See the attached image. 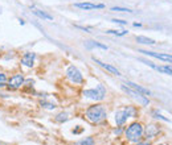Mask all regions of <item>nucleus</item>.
<instances>
[{
  "label": "nucleus",
  "mask_w": 172,
  "mask_h": 145,
  "mask_svg": "<svg viewBox=\"0 0 172 145\" xmlns=\"http://www.w3.org/2000/svg\"><path fill=\"white\" fill-rule=\"evenodd\" d=\"M85 115L90 123L98 124V123H102L107 117V111L103 104H94V106H90L86 109Z\"/></svg>",
  "instance_id": "nucleus-1"
},
{
  "label": "nucleus",
  "mask_w": 172,
  "mask_h": 145,
  "mask_svg": "<svg viewBox=\"0 0 172 145\" xmlns=\"http://www.w3.org/2000/svg\"><path fill=\"white\" fill-rule=\"evenodd\" d=\"M125 134H126V137H127L129 141L139 143V140L143 137V134H144V128L140 123H132L127 127Z\"/></svg>",
  "instance_id": "nucleus-2"
},
{
  "label": "nucleus",
  "mask_w": 172,
  "mask_h": 145,
  "mask_svg": "<svg viewBox=\"0 0 172 145\" xmlns=\"http://www.w3.org/2000/svg\"><path fill=\"white\" fill-rule=\"evenodd\" d=\"M83 95H85V98L91 99V100H103L106 96V88L103 84H98L95 88L85 90Z\"/></svg>",
  "instance_id": "nucleus-3"
},
{
  "label": "nucleus",
  "mask_w": 172,
  "mask_h": 145,
  "mask_svg": "<svg viewBox=\"0 0 172 145\" xmlns=\"http://www.w3.org/2000/svg\"><path fill=\"white\" fill-rule=\"evenodd\" d=\"M122 90H123V91L129 95L130 98L134 99L138 104H140V106H148V104H150V100H148V98H146V95H142L140 92H138V91H135V90L127 87L126 84L122 86Z\"/></svg>",
  "instance_id": "nucleus-4"
},
{
  "label": "nucleus",
  "mask_w": 172,
  "mask_h": 145,
  "mask_svg": "<svg viewBox=\"0 0 172 145\" xmlns=\"http://www.w3.org/2000/svg\"><path fill=\"white\" fill-rule=\"evenodd\" d=\"M66 77H68L69 81H70L72 83H74V84H81L83 82L82 74L76 66H69L66 69Z\"/></svg>",
  "instance_id": "nucleus-5"
},
{
  "label": "nucleus",
  "mask_w": 172,
  "mask_h": 145,
  "mask_svg": "<svg viewBox=\"0 0 172 145\" xmlns=\"http://www.w3.org/2000/svg\"><path fill=\"white\" fill-rule=\"evenodd\" d=\"M24 82H25V79H24L23 74H15V75H12L11 78L8 79L7 87H8V90H12V91H15V90L20 88L24 84Z\"/></svg>",
  "instance_id": "nucleus-6"
},
{
  "label": "nucleus",
  "mask_w": 172,
  "mask_h": 145,
  "mask_svg": "<svg viewBox=\"0 0 172 145\" xmlns=\"http://www.w3.org/2000/svg\"><path fill=\"white\" fill-rule=\"evenodd\" d=\"M139 53H144L146 56H150V57L158 58V59H160V61H165V62H171L172 63V56H171V54H167V53H155V52H148V50H140Z\"/></svg>",
  "instance_id": "nucleus-7"
},
{
  "label": "nucleus",
  "mask_w": 172,
  "mask_h": 145,
  "mask_svg": "<svg viewBox=\"0 0 172 145\" xmlns=\"http://www.w3.org/2000/svg\"><path fill=\"white\" fill-rule=\"evenodd\" d=\"M76 8L83 9V11H90V9H103L105 4H93V3H76Z\"/></svg>",
  "instance_id": "nucleus-8"
},
{
  "label": "nucleus",
  "mask_w": 172,
  "mask_h": 145,
  "mask_svg": "<svg viewBox=\"0 0 172 145\" xmlns=\"http://www.w3.org/2000/svg\"><path fill=\"white\" fill-rule=\"evenodd\" d=\"M127 117H129V115H127L126 108L118 109V111L115 112V123H117V126H123V124L126 123Z\"/></svg>",
  "instance_id": "nucleus-9"
},
{
  "label": "nucleus",
  "mask_w": 172,
  "mask_h": 145,
  "mask_svg": "<svg viewBox=\"0 0 172 145\" xmlns=\"http://www.w3.org/2000/svg\"><path fill=\"white\" fill-rule=\"evenodd\" d=\"M93 61H94L95 63H98L101 67H103V69H106L107 71H110L111 74H114V75H121V71L118 70L117 67H114V66H111V65H107V63H103L102 61H99L98 58H95V57H93Z\"/></svg>",
  "instance_id": "nucleus-10"
},
{
  "label": "nucleus",
  "mask_w": 172,
  "mask_h": 145,
  "mask_svg": "<svg viewBox=\"0 0 172 145\" xmlns=\"http://www.w3.org/2000/svg\"><path fill=\"white\" fill-rule=\"evenodd\" d=\"M34 58H36V54L34 53H25L21 57V63L27 67H32L34 63Z\"/></svg>",
  "instance_id": "nucleus-11"
},
{
  "label": "nucleus",
  "mask_w": 172,
  "mask_h": 145,
  "mask_svg": "<svg viewBox=\"0 0 172 145\" xmlns=\"http://www.w3.org/2000/svg\"><path fill=\"white\" fill-rule=\"evenodd\" d=\"M126 84H127V87H130V88H132V90H135V91L140 92L142 95H151V91H150L148 88L142 87V86H139V84H136V83H134V82L127 81V82H126Z\"/></svg>",
  "instance_id": "nucleus-12"
},
{
  "label": "nucleus",
  "mask_w": 172,
  "mask_h": 145,
  "mask_svg": "<svg viewBox=\"0 0 172 145\" xmlns=\"http://www.w3.org/2000/svg\"><path fill=\"white\" fill-rule=\"evenodd\" d=\"M144 133H146L147 139H152V137H155L156 134L159 133V127H158V126H155V124H150V126H147V127H146Z\"/></svg>",
  "instance_id": "nucleus-13"
},
{
  "label": "nucleus",
  "mask_w": 172,
  "mask_h": 145,
  "mask_svg": "<svg viewBox=\"0 0 172 145\" xmlns=\"http://www.w3.org/2000/svg\"><path fill=\"white\" fill-rule=\"evenodd\" d=\"M33 13L36 15V16H38L40 19H42V20H48V21H52L53 20L52 15H49V13L44 12V11H40V9H33Z\"/></svg>",
  "instance_id": "nucleus-14"
},
{
  "label": "nucleus",
  "mask_w": 172,
  "mask_h": 145,
  "mask_svg": "<svg viewBox=\"0 0 172 145\" xmlns=\"http://www.w3.org/2000/svg\"><path fill=\"white\" fill-rule=\"evenodd\" d=\"M136 42L138 44H143V45H155V40L144 37V36H138L136 37Z\"/></svg>",
  "instance_id": "nucleus-15"
},
{
  "label": "nucleus",
  "mask_w": 172,
  "mask_h": 145,
  "mask_svg": "<svg viewBox=\"0 0 172 145\" xmlns=\"http://www.w3.org/2000/svg\"><path fill=\"white\" fill-rule=\"evenodd\" d=\"M86 46L87 48H99V49H103V50H107L106 45H103L101 42H97V41H87L86 42Z\"/></svg>",
  "instance_id": "nucleus-16"
},
{
  "label": "nucleus",
  "mask_w": 172,
  "mask_h": 145,
  "mask_svg": "<svg viewBox=\"0 0 172 145\" xmlns=\"http://www.w3.org/2000/svg\"><path fill=\"white\" fill-rule=\"evenodd\" d=\"M158 71L160 73H164V74H168V75H172V66H156L155 67Z\"/></svg>",
  "instance_id": "nucleus-17"
},
{
  "label": "nucleus",
  "mask_w": 172,
  "mask_h": 145,
  "mask_svg": "<svg viewBox=\"0 0 172 145\" xmlns=\"http://www.w3.org/2000/svg\"><path fill=\"white\" fill-rule=\"evenodd\" d=\"M76 145H94V140H93V137H85L81 141H77Z\"/></svg>",
  "instance_id": "nucleus-18"
},
{
  "label": "nucleus",
  "mask_w": 172,
  "mask_h": 145,
  "mask_svg": "<svg viewBox=\"0 0 172 145\" xmlns=\"http://www.w3.org/2000/svg\"><path fill=\"white\" fill-rule=\"evenodd\" d=\"M106 33L115 34V36H125V34H127V31H125V29H122V31H117V29H109V31H106Z\"/></svg>",
  "instance_id": "nucleus-19"
},
{
  "label": "nucleus",
  "mask_w": 172,
  "mask_h": 145,
  "mask_svg": "<svg viewBox=\"0 0 172 145\" xmlns=\"http://www.w3.org/2000/svg\"><path fill=\"white\" fill-rule=\"evenodd\" d=\"M69 119V115L66 112H62V113H58L57 116H56V122L58 123H64V122H66V120Z\"/></svg>",
  "instance_id": "nucleus-20"
},
{
  "label": "nucleus",
  "mask_w": 172,
  "mask_h": 145,
  "mask_svg": "<svg viewBox=\"0 0 172 145\" xmlns=\"http://www.w3.org/2000/svg\"><path fill=\"white\" fill-rule=\"evenodd\" d=\"M125 108H126V111H127V115H129V117H136V116H138V112H136V109H135L134 107L129 106V107H125Z\"/></svg>",
  "instance_id": "nucleus-21"
},
{
  "label": "nucleus",
  "mask_w": 172,
  "mask_h": 145,
  "mask_svg": "<svg viewBox=\"0 0 172 145\" xmlns=\"http://www.w3.org/2000/svg\"><path fill=\"white\" fill-rule=\"evenodd\" d=\"M7 82H8V78L4 73H0V87H4L7 86Z\"/></svg>",
  "instance_id": "nucleus-22"
},
{
  "label": "nucleus",
  "mask_w": 172,
  "mask_h": 145,
  "mask_svg": "<svg viewBox=\"0 0 172 145\" xmlns=\"http://www.w3.org/2000/svg\"><path fill=\"white\" fill-rule=\"evenodd\" d=\"M41 106L44 108H48V109H55L56 108L55 103H49V102H45V100H41Z\"/></svg>",
  "instance_id": "nucleus-23"
},
{
  "label": "nucleus",
  "mask_w": 172,
  "mask_h": 145,
  "mask_svg": "<svg viewBox=\"0 0 172 145\" xmlns=\"http://www.w3.org/2000/svg\"><path fill=\"white\" fill-rule=\"evenodd\" d=\"M111 11H114V12H129V13L132 12L131 9H129V8H123V7H112V8H111Z\"/></svg>",
  "instance_id": "nucleus-24"
},
{
  "label": "nucleus",
  "mask_w": 172,
  "mask_h": 145,
  "mask_svg": "<svg viewBox=\"0 0 172 145\" xmlns=\"http://www.w3.org/2000/svg\"><path fill=\"white\" fill-rule=\"evenodd\" d=\"M152 115H154V117H155V119H160V120H163V122H168V119L164 117L163 115H160L158 111H152Z\"/></svg>",
  "instance_id": "nucleus-25"
},
{
  "label": "nucleus",
  "mask_w": 172,
  "mask_h": 145,
  "mask_svg": "<svg viewBox=\"0 0 172 145\" xmlns=\"http://www.w3.org/2000/svg\"><path fill=\"white\" fill-rule=\"evenodd\" d=\"M111 23H114V24H121V25H126V24H127V21H125V20H119V19H112Z\"/></svg>",
  "instance_id": "nucleus-26"
},
{
  "label": "nucleus",
  "mask_w": 172,
  "mask_h": 145,
  "mask_svg": "<svg viewBox=\"0 0 172 145\" xmlns=\"http://www.w3.org/2000/svg\"><path fill=\"white\" fill-rule=\"evenodd\" d=\"M76 28L82 29V31H85V32H89V33H90V28H85V27H81V25H76Z\"/></svg>",
  "instance_id": "nucleus-27"
},
{
  "label": "nucleus",
  "mask_w": 172,
  "mask_h": 145,
  "mask_svg": "<svg viewBox=\"0 0 172 145\" xmlns=\"http://www.w3.org/2000/svg\"><path fill=\"white\" fill-rule=\"evenodd\" d=\"M136 145H150V143H136Z\"/></svg>",
  "instance_id": "nucleus-28"
},
{
  "label": "nucleus",
  "mask_w": 172,
  "mask_h": 145,
  "mask_svg": "<svg viewBox=\"0 0 172 145\" xmlns=\"http://www.w3.org/2000/svg\"><path fill=\"white\" fill-rule=\"evenodd\" d=\"M134 27H142L140 23H134Z\"/></svg>",
  "instance_id": "nucleus-29"
},
{
  "label": "nucleus",
  "mask_w": 172,
  "mask_h": 145,
  "mask_svg": "<svg viewBox=\"0 0 172 145\" xmlns=\"http://www.w3.org/2000/svg\"><path fill=\"white\" fill-rule=\"evenodd\" d=\"M160 145H164V144H160Z\"/></svg>",
  "instance_id": "nucleus-30"
}]
</instances>
